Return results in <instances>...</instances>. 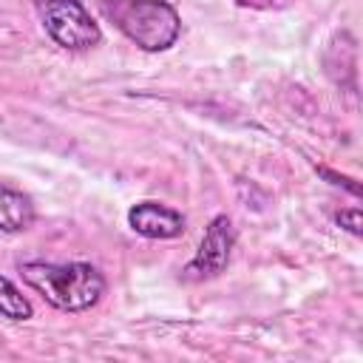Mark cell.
<instances>
[{"instance_id": "cell-1", "label": "cell", "mask_w": 363, "mask_h": 363, "mask_svg": "<svg viewBox=\"0 0 363 363\" xmlns=\"http://www.w3.org/2000/svg\"><path fill=\"white\" fill-rule=\"evenodd\" d=\"M20 275L60 312H85L96 306L99 298L105 295L102 272L85 261H71V264L26 261L20 264Z\"/></svg>"}, {"instance_id": "cell-2", "label": "cell", "mask_w": 363, "mask_h": 363, "mask_svg": "<svg viewBox=\"0 0 363 363\" xmlns=\"http://www.w3.org/2000/svg\"><path fill=\"white\" fill-rule=\"evenodd\" d=\"M99 11L142 51H167L182 34V17L167 0H99Z\"/></svg>"}, {"instance_id": "cell-3", "label": "cell", "mask_w": 363, "mask_h": 363, "mask_svg": "<svg viewBox=\"0 0 363 363\" xmlns=\"http://www.w3.org/2000/svg\"><path fill=\"white\" fill-rule=\"evenodd\" d=\"M48 37L65 51H85L102 40L99 26L82 0H34Z\"/></svg>"}, {"instance_id": "cell-4", "label": "cell", "mask_w": 363, "mask_h": 363, "mask_svg": "<svg viewBox=\"0 0 363 363\" xmlns=\"http://www.w3.org/2000/svg\"><path fill=\"white\" fill-rule=\"evenodd\" d=\"M233 247H235V227H233L230 216L221 213L207 224L204 238H201L193 261L184 267V275L187 278H213V275H218L230 264Z\"/></svg>"}, {"instance_id": "cell-5", "label": "cell", "mask_w": 363, "mask_h": 363, "mask_svg": "<svg viewBox=\"0 0 363 363\" xmlns=\"http://www.w3.org/2000/svg\"><path fill=\"white\" fill-rule=\"evenodd\" d=\"M128 224L136 235L153 238V241H167L179 238L184 233V216L162 201H139L128 210Z\"/></svg>"}, {"instance_id": "cell-6", "label": "cell", "mask_w": 363, "mask_h": 363, "mask_svg": "<svg viewBox=\"0 0 363 363\" xmlns=\"http://www.w3.org/2000/svg\"><path fill=\"white\" fill-rule=\"evenodd\" d=\"M34 201L17 187L0 182V230L3 233H23L34 224Z\"/></svg>"}, {"instance_id": "cell-7", "label": "cell", "mask_w": 363, "mask_h": 363, "mask_svg": "<svg viewBox=\"0 0 363 363\" xmlns=\"http://www.w3.org/2000/svg\"><path fill=\"white\" fill-rule=\"evenodd\" d=\"M0 315L9 320H28L34 315L31 301L6 275H0Z\"/></svg>"}, {"instance_id": "cell-8", "label": "cell", "mask_w": 363, "mask_h": 363, "mask_svg": "<svg viewBox=\"0 0 363 363\" xmlns=\"http://www.w3.org/2000/svg\"><path fill=\"white\" fill-rule=\"evenodd\" d=\"M335 221H337L340 227H346L352 235H360V233H363V218H360V210H357V207L340 210V213L335 216Z\"/></svg>"}, {"instance_id": "cell-9", "label": "cell", "mask_w": 363, "mask_h": 363, "mask_svg": "<svg viewBox=\"0 0 363 363\" xmlns=\"http://www.w3.org/2000/svg\"><path fill=\"white\" fill-rule=\"evenodd\" d=\"M318 173H320V176H326V179H332V184H343L349 193L360 196V187H357V184H352V179H346V176H337V173H332V170H326V167H318Z\"/></svg>"}, {"instance_id": "cell-10", "label": "cell", "mask_w": 363, "mask_h": 363, "mask_svg": "<svg viewBox=\"0 0 363 363\" xmlns=\"http://www.w3.org/2000/svg\"><path fill=\"white\" fill-rule=\"evenodd\" d=\"M238 3H241V6H261V9H264V6H278L275 0H238ZM281 3H286V0H281Z\"/></svg>"}]
</instances>
